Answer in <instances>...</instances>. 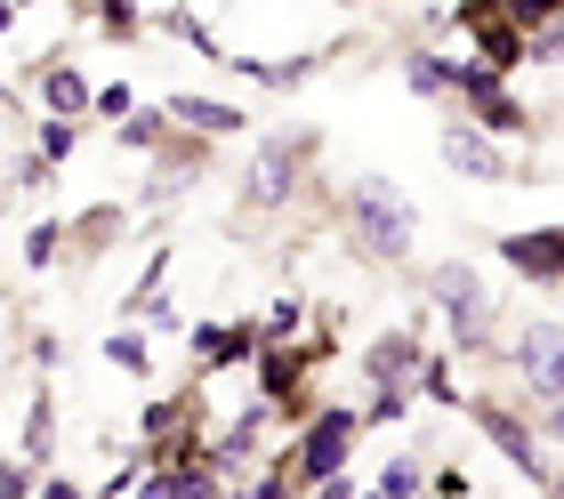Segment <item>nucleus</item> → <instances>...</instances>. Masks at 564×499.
<instances>
[{"label":"nucleus","instance_id":"f257e3e1","mask_svg":"<svg viewBox=\"0 0 564 499\" xmlns=\"http://www.w3.org/2000/svg\"><path fill=\"white\" fill-rule=\"evenodd\" d=\"M339 226H347V250L371 258V267H403L412 258V234H420V202L395 186V177H347L339 186Z\"/></svg>","mask_w":564,"mask_h":499},{"label":"nucleus","instance_id":"f03ea898","mask_svg":"<svg viewBox=\"0 0 564 499\" xmlns=\"http://www.w3.org/2000/svg\"><path fill=\"white\" fill-rule=\"evenodd\" d=\"M427 299L444 306V347L459 362H476V355H500V306L492 291H484V274L476 267H459V258H444V267H427Z\"/></svg>","mask_w":564,"mask_h":499},{"label":"nucleus","instance_id":"7ed1b4c3","mask_svg":"<svg viewBox=\"0 0 564 499\" xmlns=\"http://www.w3.org/2000/svg\"><path fill=\"white\" fill-rule=\"evenodd\" d=\"M315 129H274V138L250 145V170H242V218H274L282 202L299 194L306 162H315Z\"/></svg>","mask_w":564,"mask_h":499},{"label":"nucleus","instance_id":"20e7f679","mask_svg":"<svg viewBox=\"0 0 564 499\" xmlns=\"http://www.w3.org/2000/svg\"><path fill=\"white\" fill-rule=\"evenodd\" d=\"M355 435H364V411L355 403H323L306 427L282 443L291 452V467H299V484L315 491V484H330V476H347V452H355Z\"/></svg>","mask_w":564,"mask_h":499},{"label":"nucleus","instance_id":"39448f33","mask_svg":"<svg viewBox=\"0 0 564 499\" xmlns=\"http://www.w3.org/2000/svg\"><path fill=\"white\" fill-rule=\"evenodd\" d=\"M459 411H468V419H476V435H484V443H492V452H500L508 467H517V476H524V484H541V491H549V476H556V467L541 459V427H532V419H524L517 403H500V395H468V403H459Z\"/></svg>","mask_w":564,"mask_h":499},{"label":"nucleus","instance_id":"423d86ee","mask_svg":"<svg viewBox=\"0 0 564 499\" xmlns=\"http://www.w3.org/2000/svg\"><path fill=\"white\" fill-rule=\"evenodd\" d=\"M452 97L468 105V121L484 129V138H524V129H532V113H524L517 97H508V73L476 65V57H468V65L452 73Z\"/></svg>","mask_w":564,"mask_h":499},{"label":"nucleus","instance_id":"0eeeda50","mask_svg":"<svg viewBox=\"0 0 564 499\" xmlns=\"http://www.w3.org/2000/svg\"><path fill=\"white\" fill-rule=\"evenodd\" d=\"M500 267L508 274H524L532 291H556L564 282V226H524V234H500Z\"/></svg>","mask_w":564,"mask_h":499},{"label":"nucleus","instance_id":"6e6552de","mask_svg":"<svg viewBox=\"0 0 564 499\" xmlns=\"http://www.w3.org/2000/svg\"><path fill=\"white\" fill-rule=\"evenodd\" d=\"M508 362H517V379H524L541 403H556V395H564V323H532V330H517Z\"/></svg>","mask_w":564,"mask_h":499},{"label":"nucleus","instance_id":"1a4fd4ad","mask_svg":"<svg viewBox=\"0 0 564 499\" xmlns=\"http://www.w3.org/2000/svg\"><path fill=\"white\" fill-rule=\"evenodd\" d=\"M444 170L452 177H484V186H508V177H517V162L500 153V138H484L476 121H452L444 129Z\"/></svg>","mask_w":564,"mask_h":499},{"label":"nucleus","instance_id":"9d476101","mask_svg":"<svg viewBox=\"0 0 564 499\" xmlns=\"http://www.w3.org/2000/svg\"><path fill=\"white\" fill-rule=\"evenodd\" d=\"M259 347H267V330H259V323H194V330H186L194 371H235V362H250Z\"/></svg>","mask_w":564,"mask_h":499},{"label":"nucleus","instance_id":"9b49d317","mask_svg":"<svg viewBox=\"0 0 564 499\" xmlns=\"http://www.w3.org/2000/svg\"><path fill=\"white\" fill-rule=\"evenodd\" d=\"M420 362H427V338L420 330H379L364 347V379L371 387H412V395H420Z\"/></svg>","mask_w":564,"mask_h":499},{"label":"nucleus","instance_id":"f8f14e48","mask_svg":"<svg viewBox=\"0 0 564 499\" xmlns=\"http://www.w3.org/2000/svg\"><path fill=\"white\" fill-rule=\"evenodd\" d=\"M162 105H170L177 129H194V138H210V145H218V138H242V129H250L242 105H226V97H186V89H177V97H162Z\"/></svg>","mask_w":564,"mask_h":499},{"label":"nucleus","instance_id":"ddd939ff","mask_svg":"<svg viewBox=\"0 0 564 499\" xmlns=\"http://www.w3.org/2000/svg\"><path fill=\"white\" fill-rule=\"evenodd\" d=\"M41 105H48V121H89L97 89H89L82 65H48V73H41Z\"/></svg>","mask_w":564,"mask_h":499},{"label":"nucleus","instance_id":"4468645a","mask_svg":"<svg viewBox=\"0 0 564 499\" xmlns=\"http://www.w3.org/2000/svg\"><path fill=\"white\" fill-rule=\"evenodd\" d=\"M170 145H177V121H170V105H138V113L121 121V153H153V162H162Z\"/></svg>","mask_w":564,"mask_h":499},{"label":"nucleus","instance_id":"2eb2a0df","mask_svg":"<svg viewBox=\"0 0 564 499\" xmlns=\"http://www.w3.org/2000/svg\"><path fill=\"white\" fill-rule=\"evenodd\" d=\"M315 65H323V48H299V57H235V73H250L259 89H299Z\"/></svg>","mask_w":564,"mask_h":499},{"label":"nucleus","instance_id":"dca6fc26","mask_svg":"<svg viewBox=\"0 0 564 499\" xmlns=\"http://www.w3.org/2000/svg\"><path fill=\"white\" fill-rule=\"evenodd\" d=\"M48 452H57V395L33 387V395H24V459L48 467Z\"/></svg>","mask_w":564,"mask_h":499},{"label":"nucleus","instance_id":"f3484780","mask_svg":"<svg viewBox=\"0 0 564 499\" xmlns=\"http://www.w3.org/2000/svg\"><path fill=\"white\" fill-rule=\"evenodd\" d=\"M65 242L82 250V258L113 250V242H121V209H113V202H97V209H82V218H65Z\"/></svg>","mask_w":564,"mask_h":499},{"label":"nucleus","instance_id":"a211bd4d","mask_svg":"<svg viewBox=\"0 0 564 499\" xmlns=\"http://www.w3.org/2000/svg\"><path fill=\"white\" fill-rule=\"evenodd\" d=\"M452 57H435V48H412V57H403V89L412 97H452Z\"/></svg>","mask_w":564,"mask_h":499},{"label":"nucleus","instance_id":"6ab92c4d","mask_svg":"<svg viewBox=\"0 0 564 499\" xmlns=\"http://www.w3.org/2000/svg\"><path fill=\"white\" fill-rule=\"evenodd\" d=\"M106 362H113V371H130V379H153V347H145V330H138V323H121V330L106 338Z\"/></svg>","mask_w":564,"mask_h":499},{"label":"nucleus","instance_id":"aec40b11","mask_svg":"<svg viewBox=\"0 0 564 499\" xmlns=\"http://www.w3.org/2000/svg\"><path fill=\"white\" fill-rule=\"evenodd\" d=\"M452 362H459V355H427V362H420V395H427V403H444V411L468 403V395H459V371H452Z\"/></svg>","mask_w":564,"mask_h":499},{"label":"nucleus","instance_id":"412c9836","mask_svg":"<svg viewBox=\"0 0 564 499\" xmlns=\"http://www.w3.org/2000/svg\"><path fill=\"white\" fill-rule=\"evenodd\" d=\"M97 33H106V41H138L145 9H138V0H97Z\"/></svg>","mask_w":564,"mask_h":499},{"label":"nucleus","instance_id":"4be33fe9","mask_svg":"<svg viewBox=\"0 0 564 499\" xmlns=\"http://www.w3.org/2000/svg\"><path fill=\"white\" fill-rule=\"evenodd\" d=\"M57 250H65V218H41L33 234H24V267H33V274L57 267Z\"/></svg>","mask_w":564,"mask_h":499},{"label":"nucleus","instance_id":"5701e85b","mask_svg":"<svg viewBox=\"0 0 564 499\" xmlns=\"http://www.w3.org/2000/svg\"><path fill=\"white\" fill-rule=\"evenodd\" d=\"M242 499H306V484H299V467H291V452H282V459H267V476L250 484Z\"/></svg>","mask_w":564,"mask_h":499},{"label":"nucleus","instance_id":"b1692460","mask_svg":"<svg viewBox=\"0 0 564 499\" xmlns=\"http://www.w3.org/2000/svg\"><path fill=\"white\" fill-rule=\"evenodd\" d=\"M420 491H427V476H420V459H412V452L379 467V499H420Z\"/></svg>","mask_w":564,"mask_h":499},{"label":"nucleus","instance_id":"393cba45","mask_svg":"<svg viewBox=\"0 0 564 499\" xmlns=\"http://www.w3.org/2000/svg\"><path fill=\"white\" fill-rule=\"evenodd\" d=\"M73 145H82V121H41V153L33 162L57 170V162H73Z\"/></svg>","mask_w":564,"mask_h":499},{"label":"nucleus","instance_id":"a878e982","mask_svg":"<svg viewBox=\"0 0 564 499\" xmlns=\"http://www.w3.org/2000/svg\"><path fill=\"white\" fill-rule=\"evenodd\" d=\"M403 411H412V387H371V403H364V427H395Z\"/></svg>","mask_w":564,"mask_h":499},{"label":"nucleus","instance_id":"bb28decb","mask_svg":"<svg viewBox=\"0 0 564 499\" xmlns=\"http://www.w3.org/2000/svg\"><path fill=\"white\" fill-rule=\"evenodd\" d=\"M89 113H97V121H130V113H138V89H130V82H97V105H89Z\"/></svg>","mask_w":564,"mask_h":499},{"label":"nucleus","instance_id":"cd10ccee","mask_svg":"<svg viewBox=\"0 0 564 499\" xmlns=\"http://www.w3.org/2000/svg\"><path fill=\"white\" fill-rule=\"evenodd\" d=\"M299 323H306V306H299V299H274V314H267L259 330H267V347H291V338H299Z\"/></svg>","mask_w":564,"mask_h":499},{"label":"nucleus","instance_id":"c85d7f7f","mask_svg":"<svg viewBox=\"0 0 564 499\" xmlns=\"http://www.w3.org/2000/svg\"><path fill=\"white\" fill-rule=\"evenodd\" d=\"M41 491V467L33 459H0V499H33Z\"/></svg>","mask_w":564,"mask_h":499},{"label":"nucleus","instance_id":"c756f323","mask_svg":"<svg viewBox=\"0 0 564 499\" xmlns=\"http://www.w3.org/2000/svg\"><path fill=\"white\" fill-rule=\"evenodd\" d=\"M541 435H549V443H564V395H556V403H541Z\"/></svg>","mask_w":564,"mask_h":499},{"label":"nucleus","instance_id":"7c9ffc66","mask_svg":"<svg viewBox=\"0 0 564 499\" xmlns=\"http://www.w3.org/2000/svg\"><path fill=\"white\" fill-rule=\"evenodd\" d=\"M33 499H82V484H73V476H48V484H41Z\"/></svg>","mask_w":564,"mask_h":499},{"label":"nucleus","instance_id":"2f4dec72","mask_svg":"<svg viewBox=\"0 0 564 499\" xmlns=\"http://www.w3.org/2000/svg\"><path fill=\"white\" fill-rule=\"evenodd\" d=\"M306 499H355V484H347V476H330V484H315Z\"/></svg>","mask_w":564,"mask_h":499},{"label":"nucleus","instance_id":"473e14b6","mask_svg":"<svg viewBox=\"0 0 564 499\" xmlns=\"http://www.w3.org/2000/svg\"><path fill=\"white\" fill-rule=\"evenodd\" d=\"M9 24H17V0H0V33H9Z\"/></svg>","mask_w":564,"mask_h":499},{"label":"nucleus","instance_id":"72a5a7b5","mask_svg":"<svg viewBox=\"0 0 564 499\" xmlns=\"http://www.w3.org/2000/svg\"><path fill=\"white\" fill-rule=\"evenodd\" d=\"M549 499H564V467H556V476H549Z\"/></svg>","mask_w":564,"mask_h":499},{"label":"nucleus","instance_id":"f704fd0d","mask_svg":"<svg viewBox=\"0 0 564 499\" xmlns=\"http://www.w3.org/2000/svg\"><path fill=\"white\" fill-rule=\"evenodd\" d=\"M347 9H379V0H347Z\"/></svg>","mask_w":564,"mask_h":499},{"label":"nucleus","instance_id":"c9c22d12","mask_svg":"<svg viewBox=\"0 0 564 499\" xmlns=\"http://www.w3.org/2000/svg\"><path fill=\"white\" fill-rule=\"evenodd\" d=\"M218 499H242V491H218Z\"/></svg>","mask_w":564,"mask_h":499}]
</instances>
